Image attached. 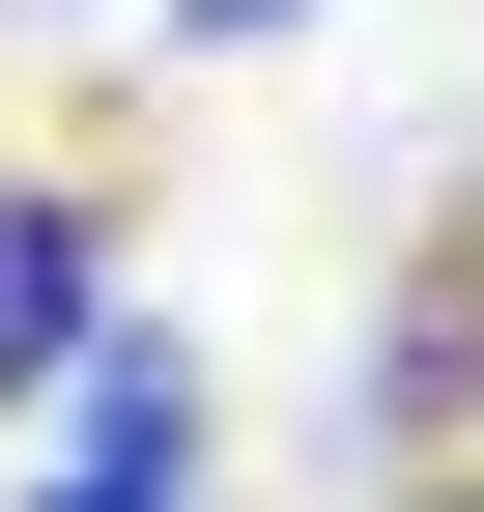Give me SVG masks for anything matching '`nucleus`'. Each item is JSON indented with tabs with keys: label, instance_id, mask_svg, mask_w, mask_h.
<instances>
[{
	"label": "nucleus",
	"instance_id": "nucleus-1",
	"mask_svg": "<svg viewBox=\"0 0 484 512\" xmlns=\"http://www.w3.org/2000/svg\"><path fill=\"white\" fill-rule=\"evenodd\" d=\"M29 512H200V370H171L143 313H114V370L57 399V484H29Z\"/></svg>",
	"mask_w": 484,
	"mask_h": 512
},
{
	"label": "nucleus",
	"instance_id": "nucleus-2",
	"mask_svg": "<svg viewBox=\"0 0 484 512\" xmlns=\"http://www.w3.org/2000/svg\"><path fill=\"white\" fill-rule=\"evenodd\" d=\"M86 370H114V228L0 200V399H86Z\"/></svg>",
	"mask_w": 484,
	"mask_h": 512
},
{
	"label": "nucleus",
	"instance_id": "nucleus-3",
	"mask_svg": "<svg viewBox=\"0 0 484 512\" xmlns=\"http://www.w3.org/2000/svg\"><path fill=\"white\" fill-rule=\"evenodd\" d=\"M456 512H484V484H456Z\"/></svg>",
	"mask_w": 484,
	"mask_h": 512
}]
</instances>
